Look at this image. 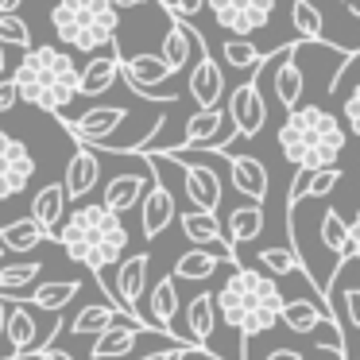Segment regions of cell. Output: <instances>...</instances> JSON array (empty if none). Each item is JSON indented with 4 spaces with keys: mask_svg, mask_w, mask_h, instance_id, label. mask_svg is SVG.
<instances>
[{
    "mask_svg": "<svg viewBox=\"0 0 360 360\" xmlns=\"http://www.w3.org/2000/svg\"><path fill=\"white\" fill-rule=\"evenodd\" d=\"M179 229H182V236H186L190 244H198V248H217V256L225 259V264H240V259H236V252H233V244L225 240V229H221L217 213L182 210Z\"/></svg>",
    "mask_w": 360,
    "mask_h": 360,
    "instance_id": "14",
    "label": "cell"
},
{
    "mask_svg": "<svg viewBox=\"0 0 360 360\" xmlns=\"http://www.w3.org/2000/svg\"><path fill=\"white\" fill-rule=\"evenodd\" d=\"M117 24L120 12L109 0H58L51 8V27H55L58 43L89 58L117 51Z\"/></svg>",
    "mask_w": 360,
    "mask_h": 360,
    "instance_id": "5",
    "label": "cell"
},
{
    "mask_svg": "<svg viewBox=\"0 0 360 360\" xmlns=\"http://www.w3.org/2000/svg\"><path fill=\"white\" fill-rule=\"evenodd\" d=\"M236 128H233V117H229V109H221V105H213V109H198L194 117L186 120V132H182V143H174V148L182 151H225L229 143H233Z\"/></svg>",
    "mask_w": 360,
    "mask_h": 360,
    "instance_id": "8",
    "label": "cell"
},
{
    "mask_svg": "<svg viewBox=\"0 0 360 360\" xmlns=\"http://www.w3.org/2000/svg\"><path fill=\"white\" fill-rule=\"evenodd\" d=\"M259 74V70H256ZM256 74H248V82H240V86L229 94V117H233V128L236 136L233 140H252V136L264 132V120H267V101L264 94H259V82Z\"/></svg>",
    "mask_w": 360,
    "mask_h": 360,
    "instance_id": "11",
    "label": "cell"
},
{
    "mask_svg": "<svg viewBox=\"0 0 360 360\" xmlns=\"http://www.w3.org/2000/svg\"><path fill=\"white\" fill-rule=\"evenodd\" d=\"M345 314H349V321L360 329V287H349V290H345Z\"/></svg>",
    "mask_w": 360,
    "mask_h": 360,
    "instance_id": "43",
    "label": "cell"
},
{
    "mask_svg": "<svg viewBox=\"0 0 360 360\" xmlns=\"http://www.w3.org/2000/svg\"><path fill=\"white\" fill-rule=\"evenodd\" d=\"M32 360H74V356H70L66 349H55V345H47V349H39Z\"/></svg>",
    "mask_w": 360,
    "mask_h": 360,
    "instance_id": "44",
    "label": "cell"
},
{
    "mask_svg": "<svg viewBox=\"0 0 360 360\" xmlns=\"http://www.w3.org/2000/svg\"><path fill=\"white\" fill-rule=\"evenodd\" d=\"M117 12H128V8H140V4H148V0H109Z\"/></svg>",
    "mask_w": 360,
    "mask_h": 360,
    "instance_id": "46",
    "label": "cell"
},
{
    "mask_svg": "<svg viewBox=\"0 0 360 360\" xmlns=\"http://www.w3.org/2000/svg\"><path fill=\"white\" fill-rule=\"evenodd\" d=\"M140 333H148V329H140V326H132V321L117 318V321H112V326L94 341L89 356H94V360H120V356H128V352L136 349V341H140Z\"/></svg>",
    "mask_w": 360,
    "mask_h": 360,
    "instance_id": "24",
    "label": "cell"
},
{
    "mask_svg": "<svg viewBox=\"0 0 360 360\" xmlns=\"http://www.w3.org/2000/svg\"><path fill=\"white\" fill-rule=\"evenodd\" d=\"M12 82L20 89V101L51 117H63L78 97V63L63 47H27Z\"/></svg>",
    "mask_w": 360,
    "mask_h": 360,
    "instance_id": "4",
    "label": "cell"
},
{
    "mask_svg": "<svg viewBox=\"0 0 360 360\" xmlns=\"http://www.w3.org/2000/svg\"><path fill=\"white\" fill-rule=\"evenodd\" d=\"M341 179H345V171L341 167H321V171H310V186H306V198H329L337 186H341Z\"/></svg>",
    "mask_w": 360,
    "mask_h": 360,
    "instance_id": "39",
    "label": "cell"
},
{
    "mask_svg": "<svg viewBox=\"0 0 360 360\" xmlns=\"http://www.w3.org/2000/svg\"><path fill=\"white\" fill-rule=\"evenodd\" d=\"M190 35H194V55H198V63L190 66L186 89H190V97H194V105H198V109H213V105H221V101H225V89H229L225 70L217 66L213 51L205 47V39L198 35V27H194V24H190Z\"/></svg>",
    "mask_w": 360,
    "mask_h": 360,
    "instance_id": "7",
    "label": "cell"
},
{
    "mask_svg": "<svg viewBox=\"0 0 360 360\" xmlns=\"http://www.w3.org/2000/svg\"><path fill=\"white\" fill-rule=\"evenodd\" d=\"M0 47H32V27H27V20H20V12L0 16Z\"/></svg>",
    "mask_w": 360,
    "mask_h": 360,
    "instance_id": "38",
    "label": "cell"
},
{
    "mask_svg": "<svg viewBox=\"0 0 360 360\" xmlns=\"http://www.w3.org/2000/svg\"><path fill=\"white\" fill-rule=\"evenodd\" d=\"M349 259H360V210H356V217L349 221V244H345V252L337 256V264H333V275L341 271Z\"/></svg>",
    "mask_w": 360,
    "mask_h": 360,
    "instance_id": "40",
    "label": "cell"
},
{
    "mask_svg": "<svg viewBox=\"0 0 360 360\" xmlns=\"http://www.w3.org/2000/svg\"><path fill=\"white\" fill-rule=\"evenodd\" d=\"M221 55H225V63L233 66V70H240V74H256L259 66H264V51L256 47L252 39H240V35H233V39L221 47Z\"/></svg>",
    "mask_w": 360,
    "mask_h": 360,
    "instance_id": "35",
    "label": "cell"
},
{
    "mask_svg": "<svg viewBox=\"0 0 360 360\" xmlns=\"http://www.w3.org/2000/svg\"><path fill=\"white\" fill-rule=\"evenodd\" d=\"M259 233H264V205H256V202L233 205L229 225H225V240L229 244H252Z\"/></svg>",
    "mask_w": 360,
    "mask_h": 360,
    "instance_id": "28",
    "label": "cell"
},
{
    "mask_svg": "<svg viewBox=\"0 0 360 360\" xmlns=\"http://www.w3.org/2000/svg\"><path fill=\"white\" fill-rule=\"evenodd\" d=\"M35 179V155L24 140L0 132V202L20 198Z\"/></svg>",
    "mask_w": 360,
    "mask_h": 360,
    "instance_id": "10",
    "label": "cell"
},
{
    "mask_svg": "<svg viewBox=\"0 0 360 360\" xmlns=\"http://www.w3.org/2000/svg\"><path fill=\"white\" fill-rule=\"evenodd\" d=\"M8 310H12V302L0 295V333H4V326H8Z\"/></svg>",
    "mask_w": 360,
    "mask_h": 360,
    "instance_id": "47",
    "label": "cell"
},
{
    "mask_svg": "<svg viewBox=\"0 0 360 360\" xmlns=\"http://www.w3.org/2000/svg\"><path fill=\"white\" fill-rule=\"evenodd\" d=\"M233 190L244 198V202H256L264 205L267 202V190H271V179H267V167L252 155H229V167H225Z\"/></svg>",
    "mask_w": 360,
    "mask_h": 360,
    "instance_id": "17",
    "label": "cell"
},
{
    "mask_svg": "<svg viewBox=\"0 0 360 360\" xmlns=\"http://www.w3.org/2000/svg\"><path fill=\"white\" fill-rule=\"evenodd\" d=\"M356 20H360V12H356Z\"/></svg>",
    "mask_w": 360,
    "mask_h": 360,
    "instance_id": "54",
    "label": "cell"
},
{
    "mask_svg": "<svg viewBox=\"0 0 360 360\" xmlns=\"http://www.w3.org/2000/svg\"><path fill=\"white\" fill-rule=\"evenodd\" d=\"M213 329H217V306H213V290H202V295H194V298L186 302V329H182V333H186L190 341L198 345V349L213 352V349H210Z\"/></svg>",
    "mask_w": 360,
    "mask_h": 360,
    "instance_id": "22",
    "label": "cell"
},
{
    "mask_svg": "<svg viewBox=\"0 0 360 360\" xmlns=\"http://www.w3.org/2000/svg\"><path fill=\"white\" fill-rule=\"evenodd\" d=\"M148 182H151V179H148V171H120L117 179L105 182V198H101V205L124 217L128 210H136V205H140V198H143V190H148Z\"/></svg>",
    "mask_w": 360,
    "mask_h": 360,
    "instance_id": "21",
    "label": "cell"
},
{
    "mask_svg": "<svg viewBox=\"0 0 360 360\" xmlns=\"http://www.w3.org/2000/svg\"><path fill=\"white\" fill-rule=\"evenodd\" d=\"M58 120H63V128L82 143V148H89V143H94V148H109L112 132L128 120V109L124 105H101V109L82 112L78 120H70V117H58Z\"/></svg>",
    "mask_w": 360,
    "mask_h": 360,
    "instance_id": "12",
    "label": "cell"
},
{
    "mask_svg": "<svg viewBox=\"0 0 360 360\" xmlns=\"http://www.w3.org/2000/svg\"><path fill=\"white\" fill-rule=\"evenodd\" d=\"M8 360H32V356H8Z\"/></svg>",
    "mask_w": 360,
    "mask_h": 360,
    "instance_id": "52",
    "label": "cell"
},
{
    "mask_svg": "<svg viewBox=\"0 0 360 360\" xmlns=\"http://www.w3.org/2000/svg\"><path fill=\"white\" fill-rule=\"evenodd\" d=\"M16 101H20V89H16V82H12V78H0V117L16 109Z\"/></svg>",
    "mask_w": 360,
    "mask_h": 360,
    "instance_id": "42",
    "label": "cell"
},
{
    "mask_svg": "<svg viewBox=\"0 0 360 360\" xmlns=\"http://www.w3.org/2000/svg\"><path fill=\"white\" fill-rule=\"evenodd\" d=\"M97 182H101V159H97L89 148H82V143H78V151L66 159V171H63L66 198H70V202H82L86 194H94Z\"/></svg>",
    "mask_w": 360,
    "mask_h": 360,
    "instance_id": "20",
    "label": "cell"
},
{
    "mask_svg": "<svg viewBox=\"0 0 360 360\" xmlns=\"http://www.w3.org/2000/svg\"><path fill=\"white\" fill-rule=\"evenodd\" d=\"M4 74H8V51L0 47V78H4Z\"/></svg>",
    "mask_w": 360,
    "mask_h": 360,
    "instance_id": "49",
    "label": "cell"
},
{
    "mask_svg": "<svg viewBox=\"0 0 360 360\" xmlns=\"http://www.w3.org/2000/svg\"><path fill=\"white\" fill-rule=\"evenodd\" d=\"M341 112H345V124H349V132L360 136V82L349 89V97H345Z\"/></svg>",
    "mask_w": 360,
    "mask_h": 360,
    "instance_id": "41",
    "label": "cell"
},
{
    "mask_svg": "<svg viewBox=\"0 0 360 360\" xmlns=\"http://www.w3.org/2000/svg\"><path fill=\"white\" fill-rule=\"evenodd\" d=\"M290 20H295V32L302 35V43H314V47H321V35H326V20H321V12L314 8V0H290Z\"/></svg>",
    "mask_w": 360,
    "mask_h": 360,
    "instance_id": "34",
    "label": "cell"
},
{
    "mask_svg": "<svg viewBox=\"0 0 360 360\" xmlns=\"http://www.w3.org/2000/svg\"><path fill=\"white\" fill-rule=\"evenodd\" d=\"M136 210H140V229H143L148 240L163 236L167 229H171V221H174V194H171V186H167L163 179H151Z\"/></svg>",
    "mask_w": 360,
    "mask_h": 360,
    "instance_id": "15",
    "label": "cell"
},
{
    "mask_svg": "<svg viewBox=\"0 0 360 360\" xmlns=\"http://www.w3.org/2000/svg\"><path fill=\"white\" fill-rule=\"evenodd\" d=\"M264 360H302V356H298L295 349H271V352H267Z\"/></svg>",
    "mask_w": 360,
    "mask_h": 360,
    "instance_id": "45",
    "label": "cell"
},
{
    "mask_svg": "<svg viewBox=\"0 0 360 360\" xmlns=\"http://www.w3.org/2000/svg\"><path fill=\"white\" fill-rule=\"evenodd\" d=\"M217 267H233V264H225L221 256H213V252H205V248H190V252H182L179 259H174V279H190V283H202V279H210Z\"/></svg>",
    "mask_w": 360,
    "mask_h": 360,
    "instance_id": "32",
    "label": "cell"
},
{
    "mask_svg": "<svg viewBox=\"0 0 360 360\" xmlns=\"http://www.w3.org/2000/svg\"><path fill=\"white\" fill-rule=\"evenodd\" d=\"M179 182H182V194L194 210L213 213L221 205V194H225V182L213 167L205 163H179Z\"/></svg>",
    "mask_w": 360,
    "mask_h": 360,
    "instance_id": "13",
    "label": "cell"
},
{
    "mask_svg": "<svg viewBox=\"0 0 360 360\" xmlns=\"http://www.w3.org/2000/svg\"><path fill=\"white\" fill-rule=\"evenodd\" d=\"M213 306H217L221 321L240 333V352L248 356L252 337L267 333L279 321L283 295H279V283L271 275L256 271V267H244V264H233V275L213 295Z\"/></svg>",
    "mask_w": 360,
    "mask_h": 360,
    "instance_id": "2",
    "label": "cell"
},
{
    "mask_svg": "<svg viewBox=\"0 0 360 360\" xmlns=\"http://www.w3.org/2000/svg\"><path fill=\"white\" fill-rule=\"evenodd\" d=\"M279 0H205V12L213 16V24L225 32L248 39L252 32H264L275 16Z\"/></svg>",
    "mask_w": 360,
    "mask_h": 360,
    "instance_id": "6",
    "label": "cell"
},
{
    "mask_svg": "<svg viewBox=\"0 0 360 360\" xmlns=\"http://www.w3.org/2000/svg\"><path fill=\"white\" fill-rule=\"evenodd\" d=\"M51 240H55L74 264L86 267V271L94 275V283L101 287V295L117 306V295H112V287L105 283V267H117L120 259H124V248H128V225H124L120 213L105 210L101 202L97 205H74L63 217V225L55 229Z\"/></svg>",
    "mask_w": 360,
    "mask_h": 360,
    "instance_id": "1",
    "label": "cell"
},
{
    "mask_svg": "<svg viewBox=\"0 0 360 360\" xmlns=\"http://www.w3.org/2000/svg\"><path fill=\"white\" fill-rule=\"evenodd\" d=\"M148 267H151L148 252H136V256L120 259L117 264V287H112V295H117V314L124 321H132V326H140V329H148L140 318V310H136V306L143 302V290H148Z\"/></svg>",
    "mask_w": 360,
    "mask_h": 360,
    "instance_id": "9",
    "label": "cell"
},
{
    "mask_svg": "<svg viewBox=\"0 0 360 360\" xmlns=\"http://www.w3.org/2000/svg\"><path fill=\"white\" fill-rule=\"evenodd\" d=\"M120 74H124V86H143V89H159L163 82H171L174 74L167 70V63L159 55H120Z\"/></svg>",
    "mask_w": 360,
    "mask_h": 360,
    "instance_id": "27",
    "label": "cell"
},
{
    "mask_svg": "<svg viewBox=\"0 0 360 360\" xmlns=\"http://www.w3.org/2000/svg\"><path fill=\"white\" fill-rule=\"evenodd\" d=\"M66 205H70L66 186H63V182H47V186L32 198V221L47 236H55V229L63 225V217H66Z\"/></svg>",
    "mask_w": 360,
    "mask_h": 360,
    "instance_id": "25",
    "label": "cell"
},
{
    "mask_svg": "<svg viewBox=\"0 0 360 360\" xmlns=\"http://www.w3.org/2000/svg\"><path fill=\"white\" fill-rule=\"evenodd\" d=\"M47 333L51 329H43L39 326V318H35V310H27V306H20V302H12V310H8V326H4V337H8V349H12V356H27V352H39V349H47Z\"/></svg>",
    "mask_w": 360,
    "mask_h": 360,
    "instance_id": "16",
    "label": "cell"
},
{
    "mask_svg": "<svg viewBox=\"0 0 360 360\" xmlns=\"http://www.w3.org/2000/svg\"><path fill=\"white\" fill-rule=\"evenodd\" d=\"M171 352H174V349H167V352H159V360H171Z\"/></svg>",
    "mask_w": 360,
    "mask_h": 360,
    "instance_id": "51",
    "label": "cell"
},
{
    "mask_svg": "<svg viewBox=\"0 0 360 360\" xmlns=\"http://www.w3.org/2000/svg\"><path fill=\"white\" fill-rule=\"evenodd\" d=\"M43 240H51L32 217H20V221H8V225H0V248L4 252H16V256H27L35 252Z\"/></svg>",
    "mask_w": 360,
    "mask_h": 360,
    "instance_id": "29",
    "label": "cell"
},
{
    "mask_svg": "<svg viewBox=\"0 0 360 360\" xmlns=\"http://www.w3.org/2000/svg\"><path fill=\"white\" fill-rule=\"evenodd\" d=\"M275 143H279V155L295 171H321V167H337L349 136H345V124L329 109H321V105H298L279 124Z\"/></svg>",
    "mask_w": 360,
    "mask_h": 360,
    "instance_id": "3",
    "label": "cell"
},
{
    "mask_svg": "<svg viewBox=\"0 0 360 360\" xmlns=\"http://www.w3.org/2000/svg\"><path fill=\"white\" fill-rule=\"evenodd\" d=\"M321 244H326V252H333V259L345 252V244H349V221L341 217L337 210H326L321 213Z\"/></svg>",
    "mask_w": 360,
    "mask_h": 360,
    "instance_id": "37",
    "label": "cell"
},
{
    "mask_svg": "<svg viewBox=\"0 0 360 360\" xmlns=\"http://www.w3.org/2000/svg\"><path fill=\"white\" fill-rule=\"evenodd\" d=\"M120 55H124V51H109V55L89 58L78 70V94L97 97V94H105V89H112V82L120 78Z\"/></svg>",
    "mask_w": 360,
    "mask_h": 360,
    "instance_id": "23",
    "label": "cell"
},
{
    "mask_svg": "<svg viewBox=\"0 0 360 360\" xmlns=\"http://www.w3.org/2000/svg\"><path fill=\"white\" fill-rule=\"evenodd\" d=\"M194 356H202V352H194ZM171 360H186V349H174V352H171Z\"/></svg>",
    "mask_w": 360,
    "mask_h": 360,
    "instance_id": "50",
    "label": "cell"
},
{
    "mask_svg": "<svg viewBox=\"0 0 360 360\" xmlns=\"http://www.w3.org/2000/svg\"><path fill=\"white\" fill-rule=\"evenodd\" d=\"M341 4H352V0H341Z\"/></svg>",
    "mask_w": 360,
    "mask_h": 360,
    "instance_id": "53",
    "label": "cell"
},
{
    "mask_svg": "<svg viewBox=\"0 0 360 360\" xmlns=\"http://www.w3.org/2000/svg\"><path fill=\"white\" fill-rule=\"evenodd\" d=\"M279 321L290 329V333H318V329H333V333H341L333 321V314H329L326 302H306V298H283L279 306Z\"/></svg>",
    "mask_w": 360,
    "mask_h": 360,
    "instance_id": "18",
    "label": "cell"
},
{
    "mask_svg": "<svg viewBox=\"0 0 360 360\" xmlns=\"http://www.w3.org/2000/svg\"><path fill=\"white\" fill-rule=\"evenodd\" d=\"M20 4H24V0H0V16H12V12H20Z\"/></svg>",
    "mask_w": 360,
    "mask_h": 360,
    "instance_id": "48",
    "label": "cell"
},
{
    "mask_svg": "<svg viewBox=\"0 0 360 360\" xmlns=\"http://www.w3.org/2000/svg\"><path fill=\"white\" fill-rule=\"evenodd\" d=\"M120 314H117V306L112 302H89V306H82L78 314H74V321H70V329L66 333H74V337H101L105 329L117 321Z\"/></svg>",
    "mask_w": 360,
    "mask_h": 360,
    "instance_id": "31",
    "label": "cell"
},
{
    "mask_svg": "<svg viewBox=\"0 0 360 360\" xmlns=\"http://www.w3.org/2000/svg\"><path fill=\"white\" fill-rule=\"evenodd\" d=\"M39 275H43V264H39V259H16V264H0V295L12 298L16 290L39 283Z\"/></svg>",
    "mask_w": 360,
    "mask_h": 360,
    "instance_id": "33",
    "label": "cell"
},
{
    "mask_svg": "<svg viewBox=\"0 0 360 360\" xmlns=\"http://www.w3.org/2000/svg\"><path fill=\"white\" fill-rule=\"evenodd\" d=\"M298 51L302 43H290V47H279L275 51V78H271V89H275V101L279 109H298V97H302V70H298Z\"/></svg>",
    "mask_w": 360,
    "mask_h": 360,
    "instance_id": "19",
    "label": "cell"
},
{
    "mask_svg": "<svg viewBox=\"0 0 360 360\" xmlns=\"http://www.w3.org/2000/svg\"><path fill=\"white\" fill-rule=\"evenodd\" d=\"M256 259H259V267H264V275H271L275 283L287 279V275H306L302 259L295 256V248H264Z\"/></svg>",
    "mask_w": 360,
    "mask_h": 360,
    "instance_id": "36",
    "label": "cell"
},
{
    "mask_svg": "<svg viewBox=\"0 0 360 360\" xmlns=\"http://www.w3.org/2000/svg\"><path fill=\"white\" fill-rule=\"evenodd\" d=\"M155 55L167 63V70H171V74L186 70L190 55H194V35H190V20L171 16V27H167V35H163V43H159Z\"/></svg>",
    "mask_w": 360,
    "mask_h": 360,
    "instance_id": "26",
    "label": "cell"
},
{
    "mask_svg": "<svg viewBox=\"0 0 360 360\" xmlns=\"http://www.w3.org/2000/svg\"><path fill=\"white\" fill-rule=\"evenodd\" d=\"M82 283L78 279H58V283H35L32 287V306L35 310H47V314H63L66 306L78 298Z\"/></svg>",
    "mask_w": 360,
    "mask_h": 360,
    "instance_id": "30",
    "label": "cell"
}]
</instances>
